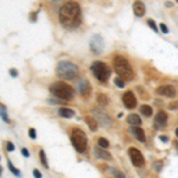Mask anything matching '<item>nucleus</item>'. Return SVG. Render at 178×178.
<instances>
[{
  "label": "nucleus",
  "instance_id": "obj_1",
  "mask_svg": "<svg viewBox=\"0 0 178 178\" xmlns=\"http://www.w3.org/2000/svg\"><path fill=\"white\" fill-rule=\"evenodd\" d=\"M58 18L61 24L68 30L76 28L81 23V8L76 1H68L64 2L59 13Z\"/></svg>",
  "mask_w": 178,
  "mask_h": 178
},
{
  "label": "nucleus",
  "instance_id": "obj_2",
  "mask_svg": "<svg viewBox=\"0 0 178 178\" xmlns=\"http://www.w3.org/2000/svg\"><path fill=\"white\" fill-rule=\"evenodd\" d=\"M113 67L114 70L116 71V74L119 75L125 81H132L134 78V72L131 67V64L128 63V61L122 56H115L113 59Z\"/></svg>",
  "mask_w": 178,
  "mask_h": 178
},
{
  "label": "nucleus",
  "instance_id": "obj_3",
  "mask_svg": "<svg viewBox=\"0 0 178 178\" xmlns=\"http://www.w3.org/2000/svg\"><path fill=\"white\" fill-rule=\"evenodd\" d=\"M56 74L61 80H74L78 75V67L69 61H61L56 67Z\"/></svg>",
  "mask_w": 178,
  "mask_h": 178
},
{
  "label": "nucleus",
  "instance_id": "obj_4",
  "mask_svg": "<svg viewBox=\"0 0 178 178\" xmlns=\"http://www.w3.org/2000/svg\"><path fill=\"white\" fill-rule=\"evenodd\" d=\"M49 89L50 92L52 93V95H55L56 98L61 100L69 101L74 96V89L71 88V85H69L63 81H58V82L52 83L50 85Z\"/></svg>",
  "mask_w": 178,
  "mask_h": 178
},
{
  "label": "nucleus",
  "instance_id": "obj_5",
  "mask_svg": "<svg viewBox=\"0 0 178 178\" xmlns=\"http://www.w3.org/2000/svg\"><path fill=\"white\" fill-rule=\"evenodd\" d=\"M92 71L94 74V76L98 78L101 82H106L107 80L111 76V69L109 67L105 64L103 62H94L92 64Z\"/></svg>",
  "mask_w": 178,
  "mask_h": 178
},
{
  "label": "nucleus",
  "instance_id": "obj_6",
  "mask_svg": "<svg viewBox=\"0 0 178 178\" xmlns=\"http://www.w3.org/2000/svg\"><path fill=\"white\" fill-rule=\"evenodd\" d=\"M70 140L72 146L78 152H83L87 147V135L81 129H75L70 137Z\"/></svg>",
  "mask_w": 178,
  "mask_h": 178
},
{
  "label": "nucleus",
  "instance_id": "obj_7",
  "mask_svg": "<svg viewBox=\"0 0 178 178\" xmlns=\"http://www.w3.org/2000/svg\"><path fill=\"white\" fill-rule=\"evenodd\" d=\"M89 46H90V50H92L95 55L102 54L103 50H105V42H103V38L99 35H94L92 38H90Z\"/></svg>",
  "mask_w": 178,
  "mask_h": 178
},
{
  "label": "nucleus",
  "instance_id": "obj_8",
  "mask_svg": "<svg viewBox=\"0 0 178 178\" xmlns=\"http://www.w3.org/2000/svg\"><path fill=\"white\" fill-rule=\"evenodd\" d=\"M128 153H129L131 160H132V163H133L134 166H137V167H141V166H144L145 159H144V156H142V153L139 151V150L132 147V149H129Z\"/></svg>",
  "mask_w": 178,
  "mask_h": 178
},
{
  "label": "nucleus",
  "instance_id": "obj_9",
  "mask_svg": "<svg viewBox=\"0 0 178 178\" xmlns=\"http://www.w3.org/2000/svg\"><path fill=\"white\" fill-rule=\"evenodd\" d=\"M93 115L98 119V121L100 122L101 126H103V127L106 128L112 126V120H111V118L105 112H102L100 109H93Z\"/></svg>",
  "mask_w": 178,
  "mask_h": 178
},
{
  "label": "nucleus",
  "instance_id": "obj_10",
  "mask_svg": "<svg viewBox=\"0 0 178 178\" xmlns=\"http://www.w3.org/2000/svg\"><path fill=\"white\" fill-rule=\"evenodd\" d=\"M76 88H77L78 93H80L81 95H83V96H88L89 93H90V89H92L89 82H88V80H85V78H80V80H77Z\"/></svg>",
  "mask_w": 178,
  "mask_h": 178
},
{
  "label": "nucleus",
  "instance_id": "obj_11",
  "mask_svg": "<svg viewBox=\"0 0 178 178\" xmlns=\"http://www.w3.org/2000/svg\"><path fill=\"white\" fill-rule=\"evenodd\" d=\"M156 93L162 96H167V98H175L176 96V89L172 85H160L156 89Z\"/></svg>",
  "mask_w": 178,
  "mask_h": 178
},
{
  "label": "nucleus",
  "instance_id": "obj_12",
  "mask_svg": "<svg viewBox=\"0 0 178 178\" xmlns=\"http://www.w3.org/2000/svg\"><path fill=\"white\" fill-rule=\"evenodd\" d=\"M122 102L128 109L135 108V106H137V99L132 92H126L122 95Z\"/></svg>",
  "mask_w": 178,
  "mask_h": 178
},
{
  "label": "nucleus",
  "instance_id": "obj_13",
  "mask_svg": "<svg viewBox=\"0 0 178 178\" xmlns=\"http://www.w3.org/2000/svg\"><path fill=\"white\" fill-rule=\"evenodd\" d=\"M166 122H167V115H166L165 112L160 111V112L157 113V116H156V119H154L153 126H154L156 129H162V128L165 127Z\"/></svg>",
  "mask_w": 178,
  "mask_h": 178
},
{
  "label": "nucleus",
  "instance_id": "obj_14",
  "mask_svg": "<svg viewBox=\"0 0 178 178\" xmlns=\"http://www.w3.org/2000/svg\"><path fill=\"white\" fill-rule=\"evenodd\" d=\"M94 154L96 156V158L103 159V160H111V159H112L111 153H108L107 151H105V149H102V147H100V146H96V147L94 149Z\"/></svg>",
  "mask_w": 178,
  "mask_h": 178
},
{
  "label": "nucleus",
  "instance_id": "obj_15",
  "mask_svg": "<svg viewBox=\"0 0 178 178\" xmlns=\"http://www.w3.org/2000/svg\"><path fill=\"white\" fill-rule=\"evenodd\" d=\"M133 11L137 17H142L145 14V5L140 0H135L133 4Z\"/></svg>",
  "mask_w": 178,
  "mask_h": 178
},
{
  "label": "nucleus",
  "instance_id": "obj_16",
  "mask_svg": "<svg viewBox=\"0 0 178 178\" xmlns=\"http://www.w3.org/2000/svg\"><path fill=\"white\" fill-rule=\"evenodd\" d=\"M131 132L133 133V135L135 137V139H137V140H139L140 142H145L146 138H145V133H144L142 128L138 127V126H134V127H132Z\"/></svg>",
  "mask_w": 178,
  "mask_h": 178
},
{
  "label": "nucleus",
  "instance_id": "obj_17",
  "mask_svg": "<svg viewBox=\"0 0 178 178\" xmlns=\"http://www.w3.org/2000/svg\"><path fill=\"white\" fill-rule=\"evenodd\" d=\"M127 122L132 126H139L141 125V119L139 118L138 114H129L127 118Z\"/></svg>",
  "mask_w": 178,
  "mask_h": 178
},
{
  "label": "nucleus",
  "instance_id": "obj_18",
  "mask_svg": "<svg viewBox=\"0 0 178 178\" xmlns=\"http://www.w3.org/2000/svg\"><path fill=\"white\" fill-rule=\"evenodd\" d=\"M58 114L62 116V118H71L74 116V111H71L69 108H59L58 109Z\"/></svg>",
  "mask_w": 178,
  "mask_h": 178
},
{
  "label": "nucleus",
  "instance_id": "obj_19",
  "mask_svg": "<svg viewBox=\"0 0 178 178\" xmlns=\"http://www.w3.org/2000/svg\"><path fill=\"white\" fill-rule=\"evenodd\" d=\"M85 122H87V125L89 126V128L92 129L93 132H95V131L98 129V122H96V120H95L94 118L85 116Z\"/></svg>",
  "mask_w": 178,
  "mask_h": 178
},
{
  "label": "nucleus",
  "instance_id": "obj_20",
  "mask_svg": "<svg viewBox=\"0 0 178 178\" xmlns=\"http://www.w3.org/2000/svg\"><path fill=\"white\" fill-rule=\"evenodd\" d=\"M140 112H141L142 115H145V116H151L152 113H153V111H152V108L147 105H142L140 107Z\"/></svg>",
  "mask_w": 178,
  "mask_h": 178
},
{
  "label": "nucleus",
  "instance_id": "obj_21",
  "mask_svg": "<svg viewBox=\"0 0 178 178\" xmlns=\"http://www.w3.org/2000/svg\"><path fill=\"white\" fill-rule=\"evenodd\" d=\"M96 100L100 103V106H107V103H108V99H107V96L105 94H98L96 95Z\"/></svg>",
  "mask_w": 178,
  "mask_h": 178
},
{
  "label": "nucleus",
  "instance_id": "obj_22",
  "mask_svg": "<svg viewBox=\"0 0 178 178\" xmlns=\"http://www.w3.org/2000/svg\"><path fill=\"white\" fill-rule=\"evenodd\" d=\"M39 158H41V162H42L43 166L45 167V169H48L49 167V164H48V160H46V156H45V152L44 151H39Z\"/></svg>",
  "mask_w": 178,
  "mask_h": 178
},
{
  "label": "nucleus",
  "instance_id": "obj_23",
  "mask_svg": "<svg viewBox=\"0 0 178 178\" xmlns=\"http://www.w3.org/2000/svg\"><path fill=\"white\" fill-rule=\"evenodd\" d=\"M152 169L156 171V172H160L162 169H163V162H162V160L153 162V164H152Z\"/></svg>",
  "mask_w": 178,
  "mask_h": 178
},
{
  "label": "nucleus",
  "instance_id": "obj_24",
  "mask_svg": "<svg viewBox=\"0 0 178 178\" xmlns=\"http://www.w3.org/2000/svg\"><path fill=\"white\" fill-rule=\"evenodd\" d=\"M7 165H8V169H10V171H11L12 173H14V175H15L17 177H20V171H19V170H17V169L14 167L13 165H12V163H11L10 160L7 162Z\"/></svg>",
  "mask_w": 178,
  "mask_h": 178
},
{
  "label": "nucleus",
  "instance_id": "obj_25",
  "mask_svg": "<svg viewBox=\"0 0 178 178\" xmlns=\"http://www.w3.org/2000/svg\"><path fill=\"white\" fill-rule=\"evenodd\" d=\"M111 172H112V175H113L115 178H126V176L119 170H115L113 167H111Z\"/></svg>",
  "mask_w": 178,
  "mask_h": 178
},
{
  "label": "nucleus",
  "instance_id": "obj_26",
  "mask_svg": "<svg viewBox=\"0 0 178 178\" xmlns=\"http://www.w3.org/2000/svg\"><path fill=\"white\" fill-rule=\"evenodd\" d=\"M98 144H99L100 147H102V149H107V147L109 146V142H108V140L105 139V138H100L99 140H98Z\"/></svg>",
  "mask_w": 178,
  "mask_h": 178
},
{
  "label": "nucleus",
  "instance_id": "obj_27",
  "mask_svg": "<svg viewBox=\"0 0 178 178\" xmlns=\"http://www.w3.org/2000/svg\"><path fill=\"white\" fill-rule=\"evenodd\" d=\"M114 83H115V85H118L119 88H124L125 87V80H122L121 77H116L114 80Z\"/></svg>",
  "mask_w": 178,
  "mask_h": 178
},
{
  "label": "nucleus",
  "instance_id": "obj_28",
  "mask_svg": "<svg viewBox=\"0 0 178 178\" xmlns=\"http://www.w3.org/2000/svg\"><path fill=\"white\" fill-rule=\"evenodd\" d=\"M147 25H149L150 28H152L153 31L158 32V28H157V24L154 23V20H153V19H149V20H147Z\"/></svg>",
  "mask_w": 178,
  "mask_h": 178
},
{
  "label": "nucleus",
  "instance_id": "obj_29",
  "mask_svg": "<svg viewBox=\"0 0 178 178\" xmlns=\"http://www.w3.org/2000/svg\"><path fill=\"white\" fill-rule=\"evenodd\" d=\"M1 119L4 121H6V122H8V119H7V114H6V111H5V107H4V105H1Z\"/></svg>",
  "mask_w": 178,
  "mask_h": 178
},
{
  "label": "nucleus",
  "instance_id": "obj_30",
  "mask_svg": "<svg viewBox=\"0 0 178 178\" xmlns=\"http://www.w3.org/2000/svg\"><path fill=\"white\" fill-rule=\"evenodd\" d=\"M159 28H160V30H162V32H163V33H169V28H167V26H166L165 24H163V23H162Z\"/></svg>",
  "mask_w": 178,
  "mask_h": 178
},
{
  "label": "nucleus",
  "instance_id": "obj_31",
  "mask_svg": "<svg viewBox=\"0 0 178 178\" xmlns=\"http://www.w3.org/2000/svg\"><path fill=\"white\" fill-rule=\"evenodd\" d=\"M170 109H177L178 108V101H172L170 105H169Z\"/></svg>",
  "mask_w": 178,
  "mask_h": 178
},
{
  "label": "nucleus",
  "instance_id": "obj_32",
  "mask_svg": "<svg viewBox=\"0 0 178 178\" xmlns=\"http://www.w3.org/2000/svg\"><path fill=\"white\" fill-rule=\"evenodd\" d=\"M6 149H7V151L8 152H12V151H14V146H13V144L11 141H8L6 144Z\"/></svg>",
  "mask_w": 178,
  "mask_h": 178
},
{
  "label": "nucleus",
  "instance_id": "obj_33",
  "mask_svg": "<svg viewBox=\"0 0 178 178\" xmlns=\"http://www.w3.org/2000/svg\"><path fill=\"white\" fill-rule=\"evenodd\" d=\"M28 135H30V138L36 139V131L33 128H30V129H28Z\"/></svg>",
  "mask_w": 178,
  "mask_h": 178
},
{
  "label": "nucleus",
  "instance_id": "obj_34",
  "mask_svg": "<svg viewBox=\"0 0 178 178\" xmlns=\"http://www.w3.org/2000/svg\"><path fill=\"white\" fill-rule=\"evenodd\" d=\"M33 177L35 178H42V173L39 172L38 169H35V170H33Z\"/></svg>",
  "mask_w": 178,
  "mask_h": 178
},
{
  "label": "nucleus",
  "instance_id": "obj_35",
  "mask_svg": "<svg viewBox=\"0 0 178 178\" xmlns=\"http://www.w3.org/2000/svg\"><path fill=\"white\" fill-rule=\"evenodd\" d=\"M21 153H23V156L26 157V158H28V157H30V153H28V149H25V147H23V149H21Z\"/></svg>",
  "mask_w": 178,
  "mask_h": 178
},
{
  "label": "nucleus",
  "instance_id": "obj_36",
  "mask_svg": "<svg viewBox=\"0 0 178 178\" xmlns=\"http://www.w3.org/2000/svg\"><path fill=\"white\" fill-rule=\"evenodd\" d=\"M10 75H11L12 77H17V76H18V72H17L15 69H10Z\"/></svg>",
  "mask_w": 178,
  "mask_h": 178
},
{
  "label": "nucleus",
  "instance_id": "obj_37",
  "mask_svg": "<svg viewBox=\"0 0 178 178\" xmlns=\"http://www.w3.org/2000/svg\"><path fill=\"white\" fill-rule=\"evenodd\" d=\"M159 139H160V140H162L163 142H167V141H169V138H167L166 135H160V137H159Z\"/></svg>",
  "mask_w": 178,
  "mask_h": 178
},
{
  "label": "nucleus",
  "instance_id": "obj_38",
  "mask_svg": "<svg viewBox=\"0 0 178 178\" xmlns=\"http://www.w3.org/2000/svg\"><path fill=\"white\" fill-rule=\"evenodd\" d=\"M52 2H54L55 5H61L62 2H64V0H52Z\"/></svg>",
  "mask_w": 178,
  "mask_h": 178
},
{
  "label": "nucleus",
  "instance_id": "obj_39",
  "mask_svg": "<svg viewBox=\"0 0 178 178\" xmlns=\"http://www.w3.org/2000/svg\"><path fill=\"white\" fill-rule=\"evenodd\" d=\"M165 5H166V6H169V7H171V6H172V4H171L170 1H167V2H165Z\"/></svg>",
  "mask_w": 178,
  "mask_h": 178
},
{
  "label": "nucleus",
  "instance_id": "obj_40",
  "mask_svg": "<svg viewBox=\"0 0 178 178\" xmlns=\"http://www.w3.org/2000/svg\"><path fill=\"white\" fill-rule=\"evenodd\" d=\"M175 145H176V149H177V151H178V141L175 142Z\"/></svg>",
  "mask_w": 178,
  "mask_h": 178
},
{
  "label": "nucleus",
  "instance_id": "obj_41",
  "mask_svg": "<svg viewBox=\"0 0 178 178\" xmlns=\"http://www.w3.org/2000/svg\"><path fill=\"white\" fill-rule=\"evenodd\" d=\"M176 137H178V128L176 129Z\"/></svg>",
  "mask_w": 178,
  "mask_h": 178
},
{
  "label": "nucleus",
  "instance_id": "obj_42",
  "mask_svg": "<svg viewBox=\"0 0 178 178\" xmlns=\"http://www.w3.org/2000/svg\"><path fill=\"white\" fill-rule=\"evenodd\" d=\"M177 2H178V0H177Z\"/></svg>",
  "mask_w": 178,
  "mask_h": 178
}]
</instances>
